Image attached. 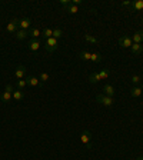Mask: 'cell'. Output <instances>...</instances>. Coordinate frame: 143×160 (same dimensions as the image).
I'll use <instances>...</instances> for the list:
<instances>
[{
    "instance_id": "6da1fadb",
    "label": "cell",
    "mask_w": 143,
    "mask_h": 160,
    "mask_svg": "<svg viewBox=\"0 0 143 160\" xmlns=\"http://www.w3.org/2000/svg\"><path fill=\"white\" fill-rule=\"evenodd\" d=\"M13 92H14L13 86H12V85H7L6 89H4V92L0 95V100H2L3 103H9L12 99H13V97H12V96H13Z\"/></svg>"
},
{
    "instance_id": "7a4b0ae2",
    "label": "cell",
    "mask_w": 143,
    "mask_h": 160,
    "mask_svg": "<svg viewBox=\"0 0 143 160\" xmlns=\"http://www.w3.org/2000/svg\"><path fill=\"white\" fill-rule=\"evenodd\" d=\"M96 100H97V103H100L102 106H106V107H112L115 104V99L106 95H97L96 96Z\"/></svg>"
},
{
    "instance_id": "3957f363",
    "label": "cell",
    "mask_w": 143,
    "mask_h": 160,
    "mask_svg": "<svg viewBox=\"0 0 143 160\" xmlns=\"http://www.w3.org/2000/svg\"><path fill=\"white\" fill-rule=\"evenodd\" d=\"M57 46H59V40H56L55 37L46 39V44H44V47H46V50H47L49 53L55 51L56 49H57Z\"/></svg>"
},
{
    "instance_id": "277c9868",
    "label": "cell",
    "mask_w": 143,
    "mask_h": 160,
    "mask_svg": "<svg viewBox=\"0 0 143 160\" xmlns=\"http://www.w3.org/2000/svg\"><path fill=\"white\" fill-rule=\"evenodd\" d=\"M132 37H129V36H122V37L119 39V46L123 49H127V47H132Z\"/></svg>"
},
{
    "instance_id": "5b68a950",
    "label": "cell",
    "mask_w": 143,
    "mask_h": 160,
    "mask_svg": "<svg viewBox=\"0 0 143 160\" xmlns=\"http://www.w3.org/2000/svg\"><path fill=\"white\" fill-rule=\"evenodd\" d=\"M90 139H92V134L89 130H83V133L80 134V142L83 144H86L87 147H90Z\"/></svg>"
},
{
    "instance_id": "8992f818",
    "label": "cell",
    "mask_w": 143,
    "mask_h": 160,
    "mask_svg": "<svg viewBox=\"0 0 143 160\" xmlns=\"http://www.w3.org/2000/svg\"><path fill=\"white\" fill-rule=\"evenodd\" d=\"M17 27H19V20H17V19H12V20L7 23L6 30L9 32V33H16Z\"/></svg>"
},
{
    "instance_id": "52a82bcc",
    "label": "cell",
    "mask_w": 143,
    "mask_h": 160,
    "mask_svg": "<svg viewBox=\"0 0 143 160\" xmlns=\"http://www.w3.org/2000/svg\"><path fill=\"white\" fill-rule=\"evenodd\" d=\"M24 76H26V67H24L23 65H20L14 70V77L20 80V79H24Z\"/></svg>"
},
{
    "instance_id": "ba28073f",
    "label": "cell",
    "mask_w": 143,
    "mask_h": 160,
    "mask_svg": "<svg viewBox=\"0 0 143 160\" xmlns=\"http://www.w3.org/2000/svg\"><path fill=\"white\" fill-rule=\"evenodd\" d=\"M26 82H27L29 86H33V87H36V86H43V83L39 80L37 77H34V76H29V77H26Z\"/></svg>"
},
{
    "instance_id": "9c48e42d",
    "label": "cell",
    "mask_w": 143,
    "mask_h": 160,
    "mask_svg": "<svg viewBox=\"0 0 143 160\" xmlns=\"http://www.w3.org/2000/svg\"><path fill=\"white\" fill-rule=\"evenodd\" d=\"M30 24H32V20L29 19V17H26V19H22V20H19V27H20L22 30H29Z\"/></svg>"
},
{
    "instance_id": "30bf717a",
    "label": "cell",
    "mask_w": 143,
    "mask_h": 160,
    "mask_svg": "<svg viewBox=\"0 0 143 160\" xmlns=\"http://www.w3.org/2000/svg\"><path fill=\"white\" fill-rule=\"evenodd\" d=\"M130 50H132V53L135 56H139V55H142L143 53V46L142 44H139V43H133L132 47H130Z\"/></svg>"
},
{
    "instance_id": "8fae6325",
    "label": "cell",
    "mask_w": 143,
    "mask_h": 160,
    "mask_svg": "<svg viewBox=\"0 0 143 160\" xmlns=\"http://www.w3.org/2000/svg\"><path fill=\"white\" fill-rule=\"evenodd\" d=\"M103 92H105L106 96H109V97H113V96L116 95V90L113 86L110 85H105V87H103Z\"/></svg>"
},
{
    "instance_id": "7c38bea8",
    "label": "cell",
    "mask_w": 143,
    "mask_h": 160,
    "mask_svg": "<svg viewBox=\"0 0 143 160\" xmlns=\"http://www.w3.org/2000/svg\"><path fill=\"white\" fill-rule=\"evenodd\" d=\"M143 93V87L142 86H136V87L130 89V96H133V97H140Z\"/></svg>"
},
{
    "instance_id": "4fadbf2b",
    "label": "cell",
    "mask_w": 143,
    "mask_h": 160,
    "mask_svg": "<svg viewBox=\"0 0 143 160\" xmlns=\"http://www.w3.org/2000/svg\"><path fill=\"white\" fill-rule=\"evenodd\" d=\"M132 41L133 43H139L140 44V41H143V30H137L136 33L132 36Z\"/></svg>"
},
{
    "instance_id": "5bb4252c",
    "label": "cell",
    "mask_w": 143,
    "mask_h": 160,
    "mask_svg": "<svg viewBox=\"0 0 143 160\" xmlns=\"http://www.w3.org/2000/svg\"><path fill=\"white\" fill-rule=\"evenodd\" d=\"M29 49H30L32 51H37L39 49H40V41L39 40H33V39H32L30 41H29V46H27Z\"/></svg>"
},
{
    "instance_id": "9a60e30c",
    "label": "cell",
    "mask_w": 143,
    "mask_h": 160,
    "mask_svg": "<svg viewBox=\"0 0 143 160\" xmlns=\"http://www.w3.org/2000/svg\"><path fill=\"white\" fill-rule=\"evenodd\" d=\"M130 7H132V9H133L135 12H140V10H143V0H136V2H132Z\"/></svg>"
},
{
    "instance_id": "2e32d148",
    "label": "cell",
    "mask_w": 143,
    "mask_h": 160,
    "mask_svg": "<svg viewBox=\"0 0 143 160\" xmlns=\"http://www.w3.org/2000/svg\"><path fill=\"white\" fill-rule=\"evenodd\" d=\"M102 79H100V75H99V72H93V73H90V76H89V82L90 83H99Z\"/></svg>"
},
{
    "instance_id": "e0dca14e",
    "label": "cell",
    "mask_w": 143,
    "mask_h": 160,
    "mask_svg": "<svg viewBox=\"0 0 143 160\" xmlns=\"http://www.w3.org/2000/svg\"><path fill=\"white\" fill-rule=\"evenodd\" d=\"M12 97H13L16 102H20V100H23V99H24L23 90H19V89H17V90H14V92H13V96H12Z\"/></svg>"
},
{
    "instance_id": "ac0fdd59",
    "label": "cell",
    "mask_w": 143,
    "mask_h": 160,
    "mask_svg": "<svg viewBox=\"0 0 143 160\" xmlns=\"http://www.w3.org/2000/svg\"><path fill=\"white\" fill-rule=\"evenodd\" d=\"M29 36H32V39H33V40H37V39L42 36V32L39 30L37 27H34V29H32V30L29 32Z\"/></svg>"
},
{
    "instance_id": "d6986e66",
    "label": "cell",
    "mask_w": 143,
    "mask_h": 160,
    "mask_svg": "<svg viewBox=\"0 0 143 160\" xmlns=\"http://www.w3.org/2000/svg\"><path fill=\"white\" fill-rule=\"evenodd\" d=\"M14 36H16L17 39H19V40H23V39H26L29 36V30H19V32H16V33H14Z\"/></svg>"
},
{
    "instance_id": "ffe728a7",
    "label": "cell",
    "mask_w": 143,
    "mask_h": 160,
    "mask_svg": "<svg viewBox=\"0 0 143 160\" xmlns=\"http://www.w3.org/2000/svg\"><path fill=\"white\" fill-rule=\"evenodd\" d=\"M90 56H92V53L89 50H82L80 53H79V57L82 59L83 61H87V60H90Z\"/></svg>"
},
{
    "instance_id": "44dd1931",
    "label": "cell",
    "mask_w": 143,
    "mask_h": 160,
    "mask_svg": "<svg viewBox=\"0 0 143 160\" xmlns=\"http://www.w3.org/2000/svg\"><path fill=\"white\" fill-rule=\"evenodd\" d=\"M66 9V12H67V13H70V14H76V13H79V7L76 6V4H69V6H66L65 7Z\"/></svg>"
},
{
    "instance_id": "7402d4cb",
    "label": "cell",
    "mask_w": 143,
    "mask_h": 160,
    "mask_svg": "<svg viewBox=\"0 0 143 160\" xmlns=\"http://www.w3.org/2000/svg\"><path fill=\"white\" fill-rule=\"evenodd\" d=\"M102 60H103V57L99 53H92V56H90V61H93V63H100Z\"/></svg>"
},
{
    "instance_id": "603a6c76",
    "label": "cell",
    "mask_w": 143,
    "mask_h": 160,
    "mask_svg": "<svg viewBox=\"0 0 143 160\" xmlns=\"http://www.w3.org/2000/svg\"><path fill=\"white\" fill-rule=\"evenodd\" d=\"M85 40L89 41V43H93V44H97V43H99V39H97V37H93L92 34H87V33L85 34Z\"/></svg>"
},
{
    "instance_id": "cb8c5ba5",
    "label": "cell",
    "mask_w": 143,
    "mask_h": 160,
    "mask_svg": "<svg viewBox=\"0 0 143 160\" xmlns=\"http://www.w3.org/2000/svg\"><path fill=\"white\" fill-rule=\"evenodd\" d=\"M42 36H43L44 39H49V37H53V29H44L43 32H42Z\"/></svg>"
},
{
    "instance_id": "d4e9b609",
    "label": "cell",
    "mask_w": 143,
    "mask_h": 160,
    "mask_svg": "<svg viewBox=\"0 0 143 160\" xmlns=\"http://www.w3.org/2000/svg\"><path fill=\"white\" fill-rule=\"evenodd\" d=\"M99 75H100V79H102V80H105V79H107L110 76V70H109V69H103V70H100V72H99Z\"/></svg>"
},
{
    "instance_id": "484cf974",
    "label": "cell",
    "mask_w": 143,
    "mask_h": 160,
    "mask_svg": "<svg viewBox=\"0 0 143 160\" xmlns=\"http://www.w3.org/2000/svg\"><path fill=\"white\" fill-rule=\"evenodd\" d=\"M16 86H17V89H19V90H23L24 87H26V86H27V82H26V79H20V80H17V83H16Z\"/></svg>"
},
{
    "instance_id": "4316f807",
    "label": "cell",
    "mask_w": 143,
    "mask_h": 160,
    "mask_svg": "<svg viewBox=\"0 0 143 160\" xmlns=\"http://www.w3.org/2000/svg\"><path fill=\"white\" fill-rule=\"evenodd\" d=\"M62 36H63V30H62V29H55V30H53V37H55L56 40H59Z\"/></svg>"
},
{
    "instance_id": "83f0119b",
    "label": "cell",
    "mask_w": 143,
    "mask_h": 160,
    "mask_svg": "<svg viewBox=\"0 0 143 160\" xmlns=\"http://www.w3.org/2000/svg\"><path fill=\"white\" fill-rule=\"evenodd\" d=\"M39 80H40L42 83H46L49 80V73H42L40 77H39Z\"/></svg>"
},
{
    "instance_id": "f1b7e54d",
    "label": "cell",
    "mask_w": 143,
    "mask_h": 160,
    "mask_svg": "<svg viewBox=\"0 0 143 160\" xmlns=\"http://www.w3.org/2000/svg\"><path fill=\"white\" fill-rule=\"evenodd\" d=\"M130 80H132V83H135V85H139L142 79H140V76H139V75H133Z\"/></svg>"
},
{
    "instance_id": "f546056e",
    "label": "cell",
    "mask_w": 143,
    "mask_h": 160,
    "mask_svg": "<svg viewBox=\"0 0 143 160\" xmlns=\"http://www.w3.org/2000/svg\"><path fill=\"white\" fill-rule=\"evenodd\" d=\"M130 4H132V2H123L122 6H129L130 7Z\"/></svg>"
},
{
    "instance_id": "4dcf8cb0",
    "label": "cell",
    "mask_w": 143,
    "mask_h": 160,
    "mask_svg": "<svg viewBox=\"0 0 143 160\" xmlns=\"http://www.w3.org/2000/svg\"><path fill=\"white\" fill-rule=\"evenodd\" d=\"M136 160H143V157H142V156H139V157H137Z\"/></svg>"
},
{
    "instance_id": "1f68e13d",
    "label": "cell",
    "mask_w": 143,
    "mask_h": 160,
    "mask_svg": "<svg viewBox=\"0 0 143 160\" xmlns=\"http://www.w3.org/2000/svg\"><path fill=\"white\" fill-rule=\"evenodd\" d=\"M142 24H143V19H142Z\"/></svg>"
}]
</instances>
